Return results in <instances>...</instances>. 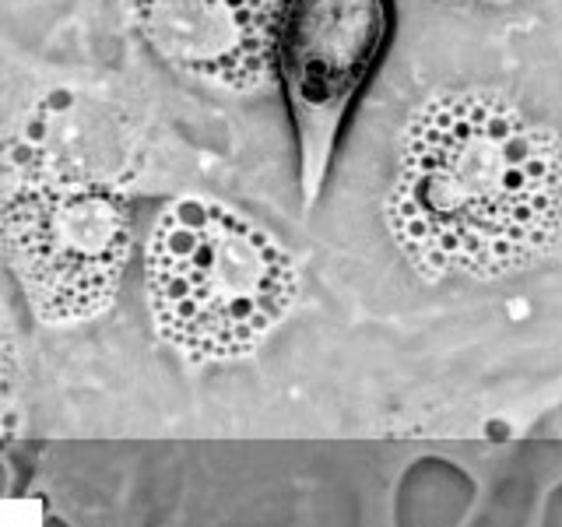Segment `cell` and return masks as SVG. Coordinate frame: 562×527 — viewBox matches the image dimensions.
Masks as SVG:
<instances>
[{
	"label": "cell",
	"mask_w": 562,
	"mask_h": 527,
	"mask_svg": "<svg viewBox=\"0 0 562 527\" xmlns=\"http://www.w3.org/2000/svg\"><path fill=\"white\" fill-rule=\"evenodd\" d=\"M379 214L425 282H499L552 264L562 236L559 134L506 92L436 88L397 130Z\"/></svg>",
	"instance_id": "obj_1"
},
{
	"label": "cell",
	"mask_w": 562,
	"mask_h": 527,
	"mask_svg": "<svg viewBox=\"0 0 562 527\" xmlns=\"http://www.w3.org/2000/svg\"><path fill=\"white\" fill-rule=\"evenodd\" d=\"M432 4H443V7H513L520 0H432Z\"/></svg>",
	"instance_id": "obj_7"
},
{
	"label": "cell",
	"mask_w": 562,
	"mask_h": 527,
	"mask_svg": "<svg viewBox=\"0 0 562 527\" xmlns=\"http://www.w3.org/2000/svg\"><path fill=\"white\" fill-rule=\"evenodd\" d=\"M137 141L109 105L57 88L0 137V260L50 327L109 313L134 257Z\"/></svg>",
	"instance_id": "obj_2"
},
{
	"label": "cell",
	"mask_w": 562,
	"mask_h": 527,
	"mask_svg": "<svg viewBox=\"0 0 562 527\" xmlns=\"http://www.w3.org/2000/svg\"><path fill=\"white\" fill-rule=\"evenodd\" d=\"M130 28L173 74L222 95L271 88L285 0H120Z\"/></svg>",
	"instance_id": "obj_5"
},
{
	"label": "cell",
	"mask_w": 562,
	"mask_h": 527,
	"mask_svg": "<svg viewBox=\"0 0 562 527\" xmlns=\"http://www.w3.org/2000/svg\"><path fill=\"white\" fill-rule=\"evenodd\" d=\"M141 274L155 334L193 366L253 355L302 292L295 253L264 221L197 190L151 218Z\"/></svg>",
	"instance_id": "obj_3"
},
{
	"label": "cell",
	"mask_w": 562,
	"mask_h": 527,
	"mask_svg": "<svg viewBox=\"0 0 562 527\" xmlns=\"http://www.w3.org/2000/svg\"><path fill=\"white\" fill-rule=\"evenodd\" d=\"M21 390V355H18V337L7 313L0 310V425L11 419L14 401Z\"/></svg>",
	"instance_id": "obj_6"
},
{
	"label": "cell",
	"mask_w": 562,
	"mask_h": 527,
	"mask_svg": "<svg viewBox=\"0 0 562 527\" xmlns=\"http://www.w3.org/2000/svg\"><path fill=\"white\" fill-rule=\"evenodd\" d=\"M390 35V0H285L271 46L295 144V183L309 211L331 180L345 123L366 92Z\"/></svg>",
	"instance_id": "obj_4"
}]
</instances>
